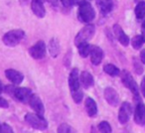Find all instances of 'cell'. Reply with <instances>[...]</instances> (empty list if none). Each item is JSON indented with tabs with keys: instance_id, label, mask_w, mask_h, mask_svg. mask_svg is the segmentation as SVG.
<instances>
[{
	"instance_id": "cell-5",
	"label": "cell",
	"mask_w": 145,
	"mask_h": 133,
	"mask_svg": "<svg viewBox=\"0 0 145 133\" xmlns=\"http://www.w3.org/2000/svg\"><path fill=\"white\" fill-rule=\"evenodd\" d=\"M121 81L124 85L125 87L129 89L134 95V96H139V89L136 81L130 75V73L127 71H123L121 73Z\"/></svg>"
},
{
	"instance_id": "cell-20",
	"label": "cell",
	"mask_w": 145,
	"mask_h": 133,
	"mask_svg": "<svg viewBox=\"0 0 145 133\" xmlns=\"http://www.w3.org/2000/svg\"><path fill=\"white\" fill-rule=\"evenodd\" d=\"M48 49H49V53L50 55L53 57V58H57L60 54V51H61V48H60V43H59V40L57 38H53L51 39V41L49 42V46H48Z\"/></svg>"
},
{
	"instance_id": "cell-34",
	"label": "cell",
	"mask_w": 145,
	"mask_h": 133,
	"mask_svg": "<svg viewBox=\"0 0 145 133\" xmlns=\"http://www.w3.org/2000/svg\"><path fill=\"white\" fill-rule=\"evenodd\" d=\"M142 35L143 37H144V39H145V21L143 22V24H142Z\"/></svg>"
},
{
	"instance_id": "cell-19",
	"label": "cell",
	"mask_w": 145,
	"mask_h": 133,
	"mask_svg": "<svg viewBox=\"0 0 145 133\" xmlns=\"http://www.w3.org/2000/svg\"><path fill=\"white\" fill-rule=\"evenodd\" d=\"M95 2L101 12L103 14H107L112 10V0H95Z\"/></svg>"
},
{
	"instance_id": "cell-6",
	"label": "cell",
	"mask_w": 145,
	"mask_h": 133,
	"mask_svg": "<svg viewBox=\"0 0 145 133\" xmlns=\"http://www.w3.org/2000/svg\"><path fill=\"white\" fill-rule=\"evenodd\" d=\"M29 54L35 60H41L46 56V44L44 41H38L29 49Z\"/></svg>"
},
{
	"instance_id": "cell-17",
	"label": "cell",
	"mask_w": 145,
	"mask_h": 133,
	"mask_svg": "<svg viewBox=\"0 0 145 133\" xmlns=\"http://www.w3.org/2000/svg\"><path fill=\"white\" fill-rule=\"evenodd\" d=\"M85 106L88 115L89 117H95V115L97 114V105L91 97H87L85 101Z\"/></svg>"
},
{
	"instance_id": "cell-29",
	"label": "cell",
	"mask_w": 145,
	"mask_h": 133,
	"mask_svg": "<svg viewBox=\"0 0 145 133\" xmlns=\"http://www.w3.org/2000/svg\"><path fill=\"white\" fill-rule=\"evenodd\" d=\"M134 69H135V73L138 74V75H140L141 73L143 72V69H142V66H141V65L139 64V63L136 62V60H134Z\"/></svg>"
},
{
	"instance_id": "cell-14",
	"label": "cell",
	"mask_w": 145,
	"mask_h": 133,
	"mask_svg": "<svg viewBox=\"0 0 145 133\" xmlns=\"http://www.w3.org/2000/svg\"><path fill=\"white\" fill-rule=\"evenodd\" d=\"M6 78L13 83V85H20L24 80V76L18 71H15L13 69H8L5 71Z\"/></svg>"
},
{
	"instance_id": "cell-24",
	"label": "cell",
	"mask_w": 145,
	"mask_h": 133,
	"mask_svg": "<svg viewBox=\"0 0 145 133\" xmlns=\"http://www.w3.org/2000/svg\"><path fill=\"white\" fill-rule=\"evenodd\" d=\"M145 43V39L142 35H137V36H134L131 40V45L132 47L135 49V50H138L142 47V45Z\"/></svg>"
},
{
	"instance_id": "cell-2",
	"label": "cell",
	"mask_w": 145,
	"mask_h": 133,
	"mask_svg": "<svg viewBox=\"0 0 145 133\" xmlns=\"http://www.w3.org/2000/svg\"><path fill=\"white\" fill-rule=\"evenodd\" d=\"M26 122L37 130H46L48 128V122L46 119L38 113H27L25 116Z\"/></svg>"
},
{
	"instance_id": "cell-15",
	"label": "cell",
	"mask_w": 145,
	"mask_h": 133,
	"mask_svg": "<svg viewBox=\"0 0 145 133\" xmlns=\"http://www.w3.org/2000/svg\"><path fill=\"white\" fill-rule=\"evenodd\" d=\"M113 32H114V35L116 37V39L118 40V42L120 43L122 46L127 47L129 45V38L126 34L124 33V31L122 30L120 26L118 24L113 25Z\"/></svg>"
},
{
	"instance_id": "cell-28",
	"label": "cell",
	"mask_w": 145,
	"mask_h": 133,
	"mask_svg": "<svg viewBox=\"0 0 145 133\" xmlns=\"http://www.w3.org/2000/svg\"><path fill=\"white\" fill-rule=\"evenodd\" d=\"M0 132H8V133H11L13 132V129L11 126H9L7 123H3V124H1V126H0Z\"/></svg>"
},
{
	"instance_id": "cell-31",
	"label": "cell",
	"mask_w": 145,
	"mask_h": 133,
	"mask_svg": "<svg viewBox=\"0 0 145 133\" xmlns=\"http://www.w3.org/2000/svg\"><path fill=\"white\" fill-rule=\"evenodd\" d=\"M61 2L65 7H72V5H75L74 0H61Z\"/></svg>"
},
{
	"instance_id": "cell-13",
	"label": "cell",
	"mask_w": 145,
	"mask_h": 133,
	"mask_svg": "<svg viewBox=\"0 0 145 133\" xmlns=\"http://www.w3.org/2000/svg\"><path fill=\"white\" fill-rule=\"evenodd\" d=\"M134 121L136 124L143 126L145 124V105L142 102H139L135 107Z\"/></svg>"
},
{
	"instance_id": "cell-33",
	"label": "cell",
	"mask_w": 145,
	"mask_h": 133,
	"mask_svg": "<svg viewBox=\"0 0 145 133\" xmlns=\"http://www.w3.org/2000/svg\"><path fill=\"white\" fill-rule=\"evenodd\" d=\"M140 61L143 64H145V50H143L142 52L140 53Z\"/></svg>"
},
{
	"instance_id": "cell-36",
	"label": "cell",
	"mask_w": 145,
	"mask_h": 133,
	"mask_svg": "<svg viewBox=\"0 0 145 133\" xmlns=\"http://www.w3.org/2000/svg\"><path fill=\"white\" fill-rule=\"evenodd\" d=\"M0 126H1V124H0Z\"/></svg>"
},
{
	"instance_id": "cell-32",
	"label": "cell",
	"mask_w": 145,
	"mask_h": 133,
	"mask_svg": "<svg viewBox=\"0 0 145 133\" xmlns=\"http://www.w3.org/2000/svg\"><path fill=\"white\" fill-rule=\"evenodd\" d=\"M141 91H142V93L145 97V78L142 80V81H141Z\"/></svg>"
},
{
	"instance_id": "cell-22",
	"label": "cell",
	"mask_w": 145,
	"mask_h": 133,
	"mask_svg": "<svg viewBox=\"0 0 145 133\" xmlns=\"http://www.w3.org/2000/svg\"><path fill=\"white\" fill-rule=\"evenodd\" d=\"M103 71H105L107 75L111 76V77H116V76H118L119 74H120V71H119L118 68L112 64L105 65V66H103Z\"/></svg>"
},
{
	"instance_id": "cell-12",
	"label": "cell",
	"mask_w": 145,
	"mask_h": 133,
	"mask_svg": "<svg viewBox=\"0 0 145 133\" xmlns=\"http://www.w3.org/2000/svg\"><path fill=\"white\" fill-rule=\"evenodd\" d=\"M89 55H91V64L95 65V66H99L103 61V57H105L103 49H101L99 46H91Z\"/></svg>"
},
{
	"instance_id": "cell-9",
	"label": "cell",
	"mask_w": 145,
	"mask_h": 133,
	"mask_svg": "<svg viewBox=\"0 0 145 133\" xmlns=\"http://www.w3.org/2000/svg\"><path fill=\"white\" fill-rule=\"evenodd\" d=\"M132 113V107L129 102H123L119 108L118 112V120L121 124H125L130 118V115Z\"/></svg>"
},
{
	"instance_id": "cell-8",
	"label": "cell",
	"mask_w": 145,
	"mask_h": 133,
	"mask_svg": "<svg viewBox=\"0 0 145 133\" xmlns=\"http://www.w3.org/2000/svg\"><path fill=\"white\" fill-rule=\"evenodd\" d=\"M81 87V80H80V74L78 69H72L69 76V87L71 93H74L76 91H79Z\"/></svg>"
},
{
	"instance_id": "cell-11",
	"label": "cell",
	"mask_w": 145,
	"mask_h": 133,
	"mask_svg": "<svg viewBox=\"0 0 145 133\" xmlns=\"http://www.w3.org/2000/svg\"><path fill=\"white\" fill-rule=\"evenodd\" d=\"M29 105L31 106V108L35 111L36 113L40 115H44L45 113V108H44V104H43L41 98L36 95H32L30 100H29Z\"/></svg>"
},
{
	"instance_id": "cell-1",
	"label": "cell",
	"mask_w": 145,
	"mask_h": 133,
	"mask_svg": "<svg viewBox=\"0 0 145 133\" xmlns=\"http://www.w3.org/2000/svg\"><path fill=\"white\" fill-rule=\"evenodd\" d=\"M95 9H93V7L91 6V4L88 0H85V1L80 3L79 11H78V18H79V20L81 22L89 24L95 19Z\"/></svg>"
},
{
	"instance_id": "cell-7",
	"label": "cell",
	"mask_w": 145,
	"mask_h": 133,
	"mask_svg": "<svg viewBox=\"0 0 145 133\" xmlns=\"http://www.w3.org/2000/svg\"><path fill=\"white\" fill-rule=\"evenodd\" d=\"M12 93L13 96L17 100L23 103H28L33 95L32 91L30 89H27V87H16V89H13Z\"/></svg>"
},
{
	"instance_id": "cell-4",
	"label": "cell",
	"mask_w": 145,
	"mask_h": 133,
	"mask_svg": "<svg viewBox=\"0 0 145 133\" xmlns=\"http://www.w3.org/2000/svg\"><path fill=\"white\" fill-rule=\"evenodd\" d=\"M95 33V27L93 24H88L85 26L75 37V45L79 46L84 42H89Z\"/></svg>"
},
{
	"instance_id": "cell-26",
	"label": "cell",
	"mask_w": 145,
	"mask_h": 133,
	"mask_svg": "<svg viewBox=\"0 0 145 133\" xmlns=\"http://www.w3.org/2000/svg\"><path fill=\"white\" fill-rule=\"evenodd\" d=\"M72 93V100L75 101L76 103H81L82 100L84 98V93L83 91H81V89L79 91H76L74 93Z\"/></svg>"
},
{
	"instance_id": "cell-3",
	"label": "cell",
	"mask_w": 145,
	"mask_h": 133,
	"mask_svg": "<svg viewBox=\"0 0 145 133\" xmlns=\"http://www.w3.org/2000/svg\"><path fill=\"white\" fill-rule=\"evenodd\" d=\"M24 36V31L21 29H16V30H11L7 32L3 36L2 41L7 47H15L23 40Z\"/></svg>"
},
{
	"instance_id": "cell-25",
	"label": "cell",
	"mask_w": 145,
	"mask_h": 133,
	"mask_svg": "<svg viewBox=\"0 0 145 133\" xmlns=\"http://www.w3.org/2000/svg\"><path fill=\"white\" fill-rule=\"evenodd\" d=\"M97 128H99V130L101 132H105V133H110L112 131L110 124L107 121H101L99 124V126H97Z\"/></svg>"
},
{
	"instance_id": "cell-23",
	"label": "cell",
	"mask_w": 145,
	"mask_h": 133,
	"mask_svg": "<svg viewBox=\"0 0 145 133\" xmlns=\"http://www.w3.org/2000/svg\"><path fill=\"white\" fill-rule=\"evenodd\" d=\"M135 16L137 19H143L145 17V1H141L135 7Z\"/></svg>"
},
{
	"instance_id": "cell-21",
	"label": "cell",
	"mask_w": 145,
	"mask_h": 133,
	"mask_svg": "<svg viewBox=\"0 0 145 133\" xmlns=\"http://www.w3.org/2000/svg\"><path fill=\"white\" fill-rule=\"evenodd\" d=\"M91 46L88 42H84L78 46V50H79V54L82 58H87L91 53Z\"/></svg>"
},
{
	"instance_id": "cell-18",
	"label": "cell",
	"mask_w": 145,
	"mask_h": 133,
	"mask_svg": "<svg viewBox=\"0 0 145 133\" xmlns=\"http://www.w3.org/2000/svg\"><path fill=\"white\" fill-rule=\"evenodd\" d=\"M80 80H81V85H83L85 89H89L91 87H93V83H95L93 75L87 71L82 72L81 76H80Z\"/></svg>"
},
{
	"instance_id": "cell-27",
	"label": "cell",
	"mask_w": 145,
	"mask_h": 133,
	"mask_svg": "<svg viewBox=\"0 0 145 133\" xmlns=\"http://www.w3.org/2000/svg\"><path fill=\"white\" fill-rule=\"evenodd\" d=\"M58 131L59 133H69V132H72V128L71 126H69L68 124H66V123H63V124H61L60 126L58 127Z\"/></svg>"
},
{
	"instance_id": "cell-16",
	"label": "cell",
	"mask_w": 145,
	"mask_h": 133,
	"mask_svg": "<svg viewBox=\"0 0 145 133\" xmlns=\"http://www.w3.org/2000/svg\"><path fill=\"white\" fill-rule=\"evenodd\" d=\"M31 9H32L33 13L39 18H44L46 15V9H45L42 0H32Z\"/></svg>"
},
{
	"instance_id": "cell-30",
	"label": "cell",
	"mask_w": 145,
	"mask_h": 133,
	"mask_svg": "<svg viewBox=\"0 0 145 133\" xmlns=\"http://www.w3.org/2000/svg\"><path fill=\"white\" fill-rule=\"evenodd\" d=\"M8 106H9L8 101L5 98H3L2 96H0V107L1 108H8Z\"/></svg>"
},
{
	"instance_id": "cell-10",
	"label": "cell",
	"mask_w": 145,
	"mask_h": 133,
	"mask_svg": "<svg viewBox=\"0 0 145 133\" xmlns=\"http://www.w3.org/2000/svg\"><path fill=\"white\" fill-rule=\"evenodd\" d=\"M105 98L106 102L111 106H117L119 103V95L117 91L112 87H106L105 89Z\"/></svg>"
},
{
	"instance_id": "cell-35",
	"label": "cell",
	"mask_w": 145,
	"mask_h": 133,
	"mask_svg": "<svg viewBox=\"0 0 145 133\" xmlns=\"http://www.w3.org/2000/svg\"><path fill=\"white\" fill-rule=\"evenodd\" d=\"M2 91H3V85L1 83V81H0V93H2Z\"/></svg>"
}]
</instances>
